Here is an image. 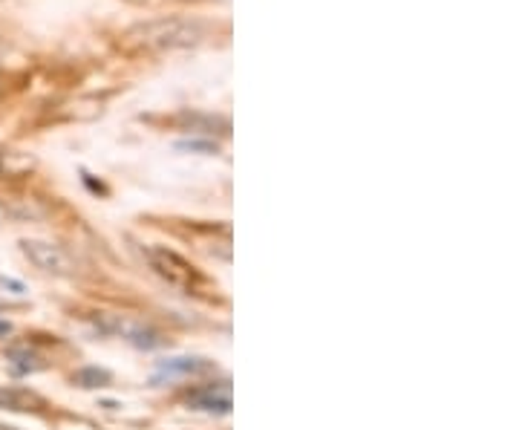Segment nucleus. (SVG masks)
<instances>
[{"mask_svg": "<svg viewBox=\"0 0 519 430\" xmlns=\"http://www.w3.org/2000/svg\"><path fill=\"white\" fill-rule=\"evenodd\" d=\"M133 38L150 49H188L205 38V26L193 18H156L136 26Z\"/></svg>", "mask_w": 519, "mask_h": 430, "instance_id": "1", "label": "nucleus"}, {"mask_svg": "<svg viewBox=\"0 0 519 430\" xmlns=\"http://www.w3.org/2000/svg\"><path fill=\"white\" fill-rule=\"evenodd\" d=\"M46 402L26 387H12V384H0V410H12V413H41Z\"/></svg>", "mask_w": 519, "mask_h": 430, "instance_id": "5", "label": "nucleus"}, {"mask_svg": "<svg viewBox=\"0 0 519 430\" xmlns=\"http://www.w3.org/2000/svg\"><path fill=\"white\" fill-rule=\"evenodd\" d=\"M188 404L196 410H208V413H231V387H228V382L208 384V387L196 390L188 399Z\"/></svg>", "mask_w": 519, "mask_h": 430, "instance_id": "4", "label": "nucleus"}, {"mask_svg": "<svg viewBox=\"0 0 519 430\" xmlns=\"http://www.w3.org/2000/svg\"><path fill=\"white\" fill-rule=\"evenodd\" d=\"M9 332H12V324L9 320H0V338H6Z\"/></svg>", "mask_w": 519, "mask_h": 430, "instance_id": "9", "label": "nucleus"}, {"mask_svg": "<svg viewBox=\"0 0 519 430\" xmlns=\"http://www.w3.org/2000/svg\"><path fill=\"white\" fill-rule=\"evenodd\" d=\"M124 332H127V338H130L136 347H144V350H153V347L162 344L159 332H153V330H147V327H124Z\"/></svg>", "mask_w": 519, "mask_h": 430, "instance_id": "8", "label": "nucleus"}, {"mask_svg": "<svg viewBox=\"0 0 519 430\" xmlns=\"http://www.w3.org/2000/svg\"><path fill=\"white\" fill-rule=\"evenodd\" d=\"M0 430H15V427H6V424H0Z\"/></svg>", "mask_w": 519, "mask_h": 430, "instance_id": "10", "label": "nucleus"}, {"mask_svg": "<svg viewBox=\"0 0 519 430\" xmlns=\"http://www.w3.org/2000/svg\"><path fill=\"white\" fill-rule=\"evenodd\" d=\"M144 257H147L153 272L179 292L191 295V292H199L205 286V278L199 275V268L193 263H188L182 254H176L173 248H168V246H147Z\"/></svg>", "mask_w": 519, "mask_h": 430, "instance_id": "2", "label": "nucleus"}, {"mask_svg": "<svg viewBox=\"0 0 519 430\" xmlns=\"http://www.w3.org/2000/svg\"><path fill=\"white\" fill-rule=\"evenodd\" d=\"M73 382L78 387H107L110 384V372L107 369H98V367H87V369H78L73 375Z\"/></svg>", "mask_w": 519, "mask_h": 430, "instance_id": "7", "label": "nucleus"}, {"mask_svg": "<svg viewBox=\"0 0 519 430\" xmlns=\"http://www.w3.org/2000/svg\"><path fill=\"white\" fill-rule=\"evenodd\" d=\"M21 251H23V257L35 268H41L43 275L67 278V275H73V268H75L73 260H70V254L61 246L49 243V240H21Z\"/></svg>", "mask_w": 519, "mask_h": 430, "instance_id": "3", "label": "nucleus"}, {"mask_svg": "<svg viewBox=\"0 0 519 430\" xmlns=\"http://www.w3.org/2000/svg\"><path fill=\"white\" fill-rule=\"evenodd\" d=\"M211 369V361L205 358H171L159 364V375H168V379H191V375H205Z\"/></svg>", "mask_w": 519, "mask_h": 430, "instance_id": "6", "label": "nucleus"}]
</instances>
